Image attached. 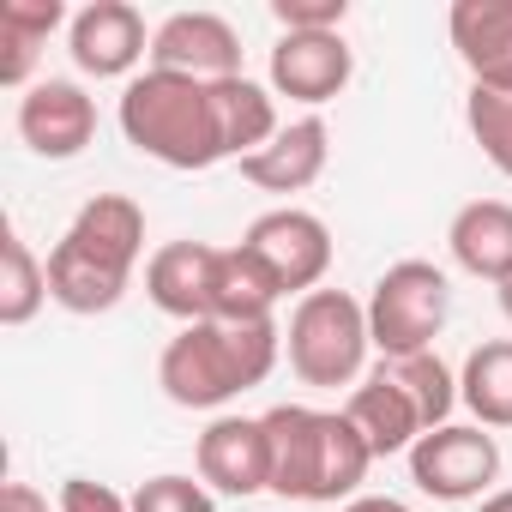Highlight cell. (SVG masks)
<instances>
[{"label": "cell", "instance_id": "obj_1", "mask_svg": "<svg viewBox=\"0 0 512 512\" xmlns=\"http://www.w3.org/2000/svg\"><path fill=\"white\" fill-rule=\"evenodd\" d=\"M145 253V211L127 193H97L79 205L67 235L49 247V302L67 314H109Z\"/></svg>", "mask_w": 512, "mask_h": 512}, {"label": "cell", "instance_id": "obj_2", "mask_svg": "<svg viewBox=\"0 0 512 512\" xmlns=\"http://www.w3.org/2000/svg\"><path fill=\"white\" fill-rule=\"evenodd\" d=\"M284 356V332L278 320L260 326H223V320H199L181 326L163 356H157V386L169 404L181 410H223L229 398L253 392Z\"/></svg>", "mask_w": 512, "mask_h": 512}, {"label": "cell", "instance_id": "obj_3", "mask_svg": "<svg viewBox=\"0 0 512 512\" xmlns=\"http://www.w3.org/2000/svg\"><path fill=\"white\" fill-rule=\"evenodd\" d=\"M266 440H272V488L284 500H308V506L356 500V488L374 464L362 428L344 410L278 404V410H266Z\"/></svg>", "mask_w": 512, "mask_h": 512}, {"label": "cell", "instance_id": "obj_4", "mask_svg": "<svg viewBox=\"0 0 512 512\" xmlns=\"http://www.w3.org/2000/svg\"><path fill=\"white\" fill-rule=\"evenodd\" d=\"M115 121H121L127 145H133L139 157L163 163V169H211V163L229 157L211 85L181 79V73L145 67L139 79H127Z\"/></svg>", "mask_w": 512, "mask_h": 512}, {"label": "cell", "instance_id": "obj_5", "mask_svg": "<svg viewBox=\"0 0 512 512\" xmlns=\"http://www.w3.org/2000/svg\"><path fill=\"white\" fill-rule=\"evenodd\" d=\"M368 302L344 296V290H314L296 302L290 314V332H284V356L296 368L302 386H362V368H368Z\"/></svg>", "mask_w": 512, "mask_h": 512}, {"label": "cell", "instance_id": "obj_6", "mask_svg": "<svg viewBox=\"0 0 512 512\" xmlns=\"http://www.w3.org/2000/svg\"><path fill=\"white\" fill-rule=\"evenodd\" d=\"M452 320V284L434 260H398L368 290V338L380 356H422Z\"/></svg>", "mask_w": 512, "mask_h": 512}, {"label": "cell", "instance_id": "obj_7", "mask_svg": "<svg viewBox=\"0 0 512 512\" xmlns=\"http://www.w3.org/2000/svg\"><path fill=\"white\" fill-rule=\"evenodd\" d=\"M241 247L272 272V284L284 296H314L320 278L332 272V229H326V217H314L302 205H278L266 217H253Z\"/></svg>", "mask_w": 512, "mask_h": 512}, {"label": "cell", "instance_id": "obj_8", "mask_svg": "<svg viewBox=\"0 0 512 512\" xmlns=\"http://www.w3.org/2000/svg\"><path fill=\"white\" fill-rule=\"evenodd\" d=\"M410 482L428 500H482L488 482L500 476V446L482 422H446L428 428L410 452Z\"/></svg>", "mask_w": 512, "mask_h": 512}, {"label": "cell", "instance_id": "obj_9", "mask_svg": "<svg viewBox=\"0 0 512 512\" xmlns=\"http://www.w3.org/2000/svg\"><path fill=\"white\" fill-rule=\"evenodd\" d=\"M67 49H73V67L91 79H139L133 67L151 55V31H145V13L127 7V0H91L67 19Z\"/></svg>", "mask_w": 512, "mask_h": 512}, {"label": "cell", "instance_id": "obj_10", "mask_svg": "<svg viewBox=\"0 0 512 512\" xmlns=\"http://www.w3.org/2000/svg\"><path fill=\"white\" fill-rule=\"evenodd\" d=\"M151 67L199 79V85L241 79V37L223 13H169L151 31Z\"/></svg>", "mask_w": 512, "mask_h": 512}, {"label": "cell", "instance_id": "obj_11", "mask_svg": "<svg viewBox=\"0 0 512 512\" xmlns=\"http://www.w3.org/2000/svg\"><path fill=\"white\" fill-rule=\"evenodd\" d=\"M350 73H356V55H350L344 31H284L272 49V67H266L272 97H290L308 109L344 97Z\"/></svg>", "mask_w": 512, "mask_h": 512}, {"label": "cell", "instance_id": "obj_12", "mask_svg": "<svg viewBox=\"0 0 512 512\" xmlns=\"http://www.w3.org/2000/svg\"><path fill=\"white\" fill-rule=\"evenodd\" d=\"M19 139L49 157V163H73L91 139H97V103L85 85L73 79H37L19 97Z\"/></svg>", "mask_w": 512, "mask_h": 512}, {"label": "cell", "instance_id": "obj_13", "mask_svg": "<svg viewBox=\"0 0 512 512\" xmlns=\"http://www.w3.org/2000/svg\"><path fill=\"white\" fill-rule=\"evenodd\" d=\"M199 482L211 494H260L272 488V440H266V416H217L199 434Z\"/></svg>", "mask_w": 512, "mask_h": 512}, {"label": "cell", "instance_id": "obj_14", "mask_svg": "<svg viewBox=\"0 0 512 512\" xmlns=\"http://www.w3.org/2000/svg\"><path fill=\"white\" fill-rule=\"evenodd\" d=\"M446 37L482 91H512V0H458L446 13Z\"/></svg>", "mask_w": 512, "mask_h": 512}, {"label": "cell", "instance_id": "obj_15", "mask_svg": "<svg viewBox=\"0 0 512 512\" xmlns=\"http://www.w3.org/2000/svg\"><path fill=\"white\" fill-rule=\"evenodd\" d=\"M326 163H332V127L320 115H302V121H284L272 145L241 157V181L266 193H302L326 175Z\"/></svg>", "mask_w": 512, "mask_h": 512}, {"label": "cell", "instance_id": "obj_16", "mask_svg": "<svg viewBox=\"0 0 512 512\" xmlns=\"http://www.w3.org/2000/svg\"><path fill=\"white\" fill-rule=\"evenodd\" d=\"M211 272H217V247L205 241H163L145 260V296L181 326L211 320Z\"/></svg>", "mask_w": 512, "mask_h": 512}, {"label": "cell", "instance_id": "obj_17", "mask_svg": "<svg viewBox=\"0 0 512 512\" xmlns=\"http://www.w3.org/2000/svg\"><path fill=\"white\" fill-rule=\"evenodd\" d=\"M344 416L362 428V440H368V452L374 458H392V452H410L422 434H428V422H422V410H416V398L392 380V368L380 362L374 374H362V386L350 392V404H344Z\"/></svg>", "mask_w": 512, "mask_h": 512}, {"label": "cell", "instance_id": "obj_18", "mask_svg": "<svg viewBox=\"0 0 512 512\" xmlns=\"http://www.w3.org/2000/svg\"><path fill=\"white\" fill-rule=\"evenodd\" d=\"M446 247H452V260L470 278H488L500 290L512 278V205L506 199H470V205H458V217L446 229Z\"/></svg>", "mask_w": 512, "mask_h": 512}, {"label": "cell", "instance_id": "obj_19", "mask_svg": "<svg viewBox=\"0 0 512 512\" xmlns=\"http://www.w3.org/2000/svg\"><path fill=\"white\" fill-rule=\"evenodd\" d=\"M278 302H284V290L272 284V272L253 260L241 241H235V247H217V272H211V320H223V326H260V320H272Z\"/></svg>", "mask_w": 512, "mask_h": 512}, {"label": "cell", "instance_id": "obj_20", "mask_svg": "<svg viewBox=\"0 0 512 512\" xmlns=\"http://www.w3.org/2000/svg\"><path fill=\"white\" fill-rule=\"evenodd\" d=\"M211 97H217V121H223V145H229V157L241 163V157H253L260 145H272L278 139V103H272V85H253L247 73L241 79H217L211 85Z\"/></svg>", "mask_w": 512, "mask_h": 512}, {"label": "cell", "instance_id": "obj_21", "mask_svg": "<svg viewBox=\"0 0 512 512\" xmlns=\"http://www.w3.org/2000/svg\"><path fill=\"white\" fill-rule=\"evenodd\" d=\"M61 19H67L61 0H7L0 7V85L31 91V67Z\"/></svg>", "mask_w": 512, "mask_h": 512}, {"label": "cell", "instance_id": "obj_22", "mask_svg": "<svg viewBox=\"0 0 512 512\" xmlns=\"http://www.w3.org/2000/svg\"><path fill=\"white\" fill-rule=\"evenodd\" d=\"M458 398L482 428H512V338H488L464 356Z\"/></svg>", "mask_w": 512, "mask_h": 512}, {"label": "cell", "instance_id": "obj_23", "mask_svg": "<svg viewBox=\"0 0 512 512\" xmlns=\"http://www.w3.org/2000/svg\"><path fill=\"white\" fill-rule=\"evenodd\" d=\"M43 302H49V266L7 223V235H0V326H31Z\"/></svg>", "mask_w": 512, "mask_h": 512}, {"label": "cell", "instance_id": "obj_24", "mask_svg": "<svg viewBox=\"0 0 512 512\" xmlns=\"http://www.w3.org/2000/svg\"><path fill=\"white\" fill-rule=\"evenodd\" d=\"M380 362H386L392 380L416 398L422 422H428V428H446V416H452V404H458V374H452L434 350H422V356H380Z\"/></svg>", "mask_w": 512, "mask_h": 512}, {"label": "cell", "instance_id": "obj_25", "mask_svg": "<svg viewBox=\"0 0 512 512\" xmlns=\"http://www.w3.org/2000/svg\"><path fill=\"white\" fill-rule=\"evenodd\" d=\"M464 127H470V139L482 145V157L512 181V91H482V85H470V97H464Z\"/></svg>", "mask_w": 512, "mask_h": 512}, {"label": "cell", "instance_id": "obj_26", "mask_svg": "<svg viewBox=\"0 0 512 512\" xmlns=\"http://www.w3.org/2000/svg\"><path fill=\"white\" fill-rule=\"evenodd\" d=\"M133 512H217V500L193 476H151V482H139Z\"/></svg>", "mask_w": 512, "mask_h": 512}, {"label": "cell", "instance_id": "obj_27", "mask_svg": "<svg viewBox=\"0 0 512 512\" xmlns=\"http://www.w3.org/2000/svg\"><path fill=\"white\" fill-rule=\"evenodd\" d=\"M278 31H344L350 0H272Z\"/></svg>", "mask_w": 512, "mask_h": 512}, {"label": "cell", "instance_id": "obj_28", "mask_svg": "<svg viewBox=\"0 0 512 512\" xmlns=\"http://www.w3.org/2000/svg\"><path fill=\"white\" fill-rule=\"evenodd\" d=\"M55 506H61V512H133L127 494H115L109 482H91V476H67Z\"/></svg>", "mask_w": 512, "mask_h": 512}, {"label": "cell", "instance_id": "obj_29", "mask_svg": "<svg viewBox=\"0 0 512 512\" xmlns=\"http://www.w3.org/2000/svg\"><path fill=\"white\" fill-rule=\"evenodd\" d=\"M0 512H49V494H37L31 482H7L0 488Z\"/></svg>", "mask_w": 512, "mask_h": 512}, {"label": "cell", "instance_id": "obj_30", "mask_svg": "<svg viewBox=\"0 0 512 512\" xmlns=\"http://www.w3.org/2000/svg\"><path fill=\"white\" fill-rule=\"evenodd\" d=\"M338 512H410V506L392 500V494H356V500H344Z\"/></svg>", "mask_w": 512, "mask_h": 512}, {"label": "cell", "instance_id": "obj_31", "mask_svg": "<svg viewBox=\"0 0 512 512\" xmlns=\"http://www.w3.org/2000/svg\"><path fill=\"white\" fill-rule=\"evenodd\" d=\"M476 512H512V488H494V494H482V506Z\"/></svg>", "mask_w": 512, "mask_h": 512}, {"label": "cell", "instance_id": "obj_32", "mask_svg": "<svg viewBox=\"0 0 512 512\" xmlns=\"http://www.w3.org/2000/svg\"><path fill=\"white\" fill-rule=\"evenodd\" d=\"M500 314H506V320H512V278H506V284H500Z\"/></svg>", "mask_w": 512, "mask_h": 512}]
</instances>
